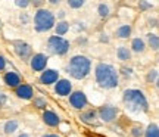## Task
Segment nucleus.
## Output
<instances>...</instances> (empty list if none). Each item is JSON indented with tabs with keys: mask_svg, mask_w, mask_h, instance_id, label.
Instances as JSON below:
<instances>
[{
	"mask_svg": "<svg viewBox=\"0 0 159 137\" xmlns=\"http://www.w3.org/2000/svg\"><path fill=\"white\" fill-rule=\"evenodd\" d=\"M96 80L105 89H112L118 86V74L111 65L99 63L96 66Z\"/></svg>",
	"mask_w": 159,
	"mask_h": 137,
	"instance_id": "obj_1",
	"label": "nucleus"
},
{
	"mask_svg": "<svg viewBox=\"0 0 159 137\" xmlns=\"http://www.w3.org/2000/svg\"><path fill=\"white\" fill-rule=\"evenodd\" d=\"M69 74L72 75L74 78H84L85 75L89 74L90 71V61L85 56H74L69 62Z\"/></svg>",
	"mask_w": 159,
	"mask_h": 137,
	"instance_id": "obj_2",
	"label": "nucleus"
},
{
	"mask_svg": "<svg viewBox=\"0 0 159 137\" xmlns=\"http://www.w3.org/2000/svg\"><path fill=\"white\" fill-rule=\"evenodd\" d=\"M124 102L136 111H148V100L140 90H127L124 93Z\"/></svg>",
	"mask_w": 159,
	"mask_h": 137,
	"instance_id": "obj_3",
	"label": "nucleus"
},
{
	"mask_svg": "<svg viewBox=\"0 0 159 137\" xmlns=\"http://www.w3.org/2000/svg\"><path fill=\"white\" fill-rule=\"evenodd\" d=\"M55 25V16L52 15L50 11L46 9H40L35 13V27L39 31H47Z\"/></svg>",
	"mask_w": 159,
	"mask_h": 137,
	"instance_id": "obj_4",
	"label": "nucleus"
},
{
	"mask_svg": "<svg viewBox=\"0 0 159 137\" xmlns=\"http://www.w3.org/2000/svg\"><path fill=\"white\" fill-rule=\"evenodd\" d=\"M69 47V43L66 40H63L62 37H57V35H53L49 39V49L50 52L56 53V55H63L66 53Z\"/></svg>",
	"mask_w": 159,
	"mask_h": 137,
	"instance_id": "obj_5",
	"label": "nucleus"
},
{
	"mask_svg": "<svg viewBox=\"0 0 159 137\" xmlns=\"http://www.w3.org/2000/svg\"><path fill=\"white\" fill-rule=\"evenodd\" d=\"M69 102H71V105H72L74 108L81 109V108H84V106H85L87 99H85V94L83 93V91H75V93H72V94H71V97H69Z\"/></svg>",
	"mask_w": 159,
	"mask_h": 137,
	"instance_id": "obj_6",
	"label": "nucleus"
},
{
	"mask_svg": "<svg viewBox=\"0 0 159 137\" xmlns=\"http://www.w3.org/2000/svg\"><path fill=\"white\" fill-rule=\"evenodd\" d=\"M99 114H100V118H102L105 122H111V121L116 116L118 109L114 108V106H102L100 111H99Z\"/></svg>",
	"mask_w": 159,
	"mask_h": 137,
	"instance_id": "obj_7",
	"label": "nucleus"
},
{
	"mask_svg": "<svg viewBox=\"0 0 159 137\" xmlns=\"http://www.w3.org/2000/svg\"><path fill=\"white\" fill-rule=\"evenodd\" d=\"M46 63H47V57L44 55H35L33 59H31V68L34 69V71H43L46 66Z\"/></svg>",
	"mask_w": 159,
	"mask_h": 137,
	"instance_id": "obj_8",
	"label": "nucleus"
},
{
	"mask_svg": "<svg viewBox=\"0 0 159 137\" xmlns=\"http://www.w3.org/2000/svg\"><path fill=\"white\" fill-rule=\"evenodd\" d=\"M71 91V83L68 80H61L56 84V93L59 96H66Z\"/></svg>",
	"mask_w": 159,
	"mask_h": 137,
	"instance_id": "obj_9",
	"label": "nucleus"
},
{
	"mask_svg": "<svg viewBox=\"0 0 159 137\" xmlns=\"http://www.w3.org/2000/svg\"><path fill=\"white\" fill-rule=\"evenodd\" d=\"M40 80H41L43 84H52V83H55V81L57 80V72L53 71V69H49V71L43 72V75H41Z\"/></svg>",
	"mask_w": 159,
	"mask_h": 137,
	"instance_id": "obj_10",
	"label": "nucleus"
},
{
	"mask_svg": "<svg viewBox=\"0 0 159 137\" xmlns=\"http://www.w3.org/2000/svg\"><path fill=\"white\" fill-rule=\"evenodd\" d=\"M43 120H44V122L47 124V126H57L59 124V118H57L56 114H53V112H50V111H46L44 114H43Z\"/></svg>",
	"mask_w": 159,
	"mask_h": 137,
	"instance_id": "obj_11",
	"label": "nucleus"
},
{
	"mask_svg": "<svg viewBox=\"0 0 159 137\" xmlns=\"http://www.w3.org/2000/svg\"><path fill=\"white\" fill-rule=\"evenodd\" d=\"M16 94L19 97H22V99H31V96H33V89L30 86H27V84H22V86L18 87Z\"/></svg>",
	"mask_w": 159,
	"mask_h": 137,
	"instance_id": "obj_12",
	"label": "nucleus"
},
{
	"mask_svg": "<svg viewBox=\"0 0 159 137\" xmlns=\"http://www.w3.org/2000/svg\"><path fill=\"white\" fill-rule=\"evenodd\" d=\"M5 83L11 87H16L21 81H19V77H18L15 72H7V74L5 75Z\"/></svg>",
	"mask_w": 159,
	"mask_h": 137,
	"instance_id": "obj_13",
	"label": "nucleus"
},
{
	"mask_svg": "<svg viewBox=\"0 0 159 137\" xmlns=\"http://www.w3.org/2000/svg\"><path fill=\"white\" fill-rule=\"evenodd\" d=\"M16 53L21 57H28L31 55V47L25 43H19V44H16Z\"/></svg>",
	"mask_w": 159,
	"mask_h": 137,
	"instance_id": "obj_14",
	"label": "nucleus"
},
{
	"mask_svg": "<svg viewBox=\"0 0 159 137\" xmlns=\"http://www.w3.org/2000/svg\"><path fill=\"white\" fill-rule=\"evenodd\" d=\"M116 53H118V57L121 59V61H128V59H130V56H131L130 50H128L127 47H119Z\"/></svg>",
	"mask_w": 159,
	"mask_h": 137,
	"instance_id": "obj_15",
	"label": "nucleus"
},
{
	"mask_svg": "<svg viewBox=\"0 0 159 137\" xmlns=\"http://www.w3.org/2000/svg\"><path fill=\"white\" fill-rule=\"evenodd\" d=\"M131 47L134 52H143L144 50V41L140 40V39H134L133 43H131Z\"/></svg>",
	"mask_w": 159,
	"mask_h": 137,
	"instance_id": "obj_16",
	"label": "nucleus"
},
{
	"mask_svg": "<svg viewBox=\"0 0 159 137\" xmlns=\"http://www.w3.org/2000/svg\"><path fill=\"white\" fill-rule=\"evenodd\" d=\"M94 118H96V112H94V111H89V112H85V114L81 115V121H84V122H87V124L93 122Z\"/></svg>",
	"mask_w": 159,
	"mask_h": 137,
	"instance_id": "obj_17",
	"label": "nucleus"
},
{
	"mask_svg": "<svg viewBox=\"0 0 159 137\" xmlns=\"http://www.w3.org/2000/svg\"><path fill=\"white\" fill-rule=\"evenodd\" d=\"M16 128H18L16 121H7V122H6V126H5V133L6 134H11V133H13Z\"/></svg>",
	"mask_w": 159,
	"mask_h": 137,
	"instance_id": "obj_18",
	"label": "nucleus"
},
{
	"mask_svg": "<svg viewBox=\"0 0 159 137\" xmlns=\"http://www.w3.org/2000/svg\"><path fill=\"white\" fill-rule=\"evenodd\" d=\"M68 28H69V25H68V22H59L57 24V27H56V34H57V37L59 35H63L66 31H68Z\"/></svg>",
	"mask_w": 159,
	"mask_h": 137,
	"instance_id": "obj_19",
	"label": "nucleus"
},
{
	"mask_svg": "<svg viewBox=\"0 0 159 137\" xmlns=\"http://www.w3.org/2000/svg\"><path fill=\"white\" fill-rule=\"evenodd\" d=\"M130 33H131L130 25H122V27L118 30V35L121 39H127V37L130 35Z\"/></svg>",
	"mask_w": 159,
	"mask_h": 137,
	"instance_id": "obj_20",
	"label": "nucleus"
},
{
	"mask_svg": "<svg viewBox=\"0 0 159 137\" xmlns=\"http://www.w3.org/2000/svg\"><path fill=\"white\" fill-rule=\"evenodd\" d=\"M149 44H150V47H152L153 50H158V47H159V39H158V35L149 34Z\"/></svg>",
	"mask_w": 159,
	"mask_h": 137,
	"instance_id": "obj_21",
	"label": "nucleus"
},
{
	"mask_svg": "<svg viewBox=\"0 0 159 137\" xmlns=\"http://www.w3.org/2000/svg\"><path fill=\"white\" fill-rule=\"evenodd\" d=\"M146 137H159V133H158V126L153 124V126H150L146 130Z\"/></svg>",
	"mask_w": 159,
	"mask_h": 137,
	"instance_id": "obj_22",
	"label": "nucleus"
},
{
	"mask_svg": "<svg viewBox=\"0 0 159 137\" xmlns=\"http://www.w3.org/2000/svg\"><path fill=\"white\" fill-rule=\"evenodd\" d=\"M99 15H100V16H108L109 15V7L106 5H100L99 6Z\"/></svg>",
	"mask_w": 159,
	"mask_h": 137,
	"instance_id": "obj_23",
	"label": "nucleus"
},
{
	"mask_svg": "<svg viewBox=\"0 0 159 137\" xmlns=\"http://www.w3.org/2000/svg\"><path fill=\"white\" fill-rule=\"evenodd\" d=\"M68 5L71 6V7H81V6L84 5V2H83V0H69Z\"/></svg>",
	"mask_w": 159,
	"mask_h": 137,
	"instance_id": "obj_24",
	"label": "nucleus"
},
{
	"mask_svg": "<svg viewBox=\"0 0 159 137\" xmlns=\"http://www.w3.org/2000/svg\"><path fill=\"white\" fill-rule=\"evenodd\" d=\"M131 134H133L134 137H140L143 134V131H142V128H140V127H134V128H133V131H131Z\"/></svg>",
	"mask_w": 159,
	"mask_h": 137,
	"instance_id": "obj_25",
	"label": "nucleus"
},
{
	"mask_svg": "<svg viewBox=\"0 0 159 137\" xmlns=\"http://www.w3.org/2000/svg\"><path fill=\"white\" fill-rule=\"evenodd\" d=\"M34 105L37 106V108H44V106H46V102L43 100V99H35V100H34Z\"/></svg>",
	"mask_w": 159,
	"mask_h": 137,
	"instance_id": "obj_26",
	"label": "nucleus"
},
{
	"mask_svg": "<svg viewBox=\"0 0 159 137\" xmlns=\"http://www.w3.org/2000/svg\"><path fill=\"white\" fill-rule=\"evenodd\" d=\"M16 5L19 6V7H27V6L30 5V2H27V0H18Z\"/></svg>",
	"mask_w": 159,
	"mask_h": 137,
	"instance_id": "obj_27",
	"label": "nucleus"
},
{
	"mask_svg": "<svg viewBox=\"0 0 159 137\" xmlns=\"http://www.w3.org/2000/svg\"><path fill=\"white\" fill-rule=\"evenodd\" d=\"M140 7L142 9H149V7H152V5H149V3H146V2H140Z\"/></svg>",
	"mask_w": 159,
	"mask_h": 137,
	"instance_id": "obj_28",
	"label": "nucleus"
},
{
	"mask_svg": "<svg viewBox=\"0 0 159 137\" xmlns=\"http://www.w3.org/2000/svg\"><path fill=\"white\" fill-rule=\"evenodd\" d=\"M156 78V71H153V72H150V74L148 75V81H152Z\"/></svg>",
	"mask_w": 159,
	"mask_h": 137,
	"instance_id": "obj_29",
	"label": "nucleus"
},
{
	"mask_svg": "<svg viewBox=\"0 0 159 137\" xmlns=\"http://www.w3.org/2000/svg\"><path fill=\"white\" fill-rule=\"evenodd\" d=\"M5 102H6V96L3 93H0V105H5Z\"/></svg>",
	"mask_w": 159,
	"mask_h": 137,
	"instance_id": "obj_30",
	"label": "nucleus"
},
{
	"mask_svg": "<svg viewBox=\"0 0 159 137\" xmlns=\"http://www.w3.org/2000/svg\"><path fill=\"white\" fill-rule=\"evenodd\" d=\"M3 68H5V59H3V57L0 56V71H2Z\"/></svg>",
	"mask_w": 159,
	"mask_h": 137,
	"instance_id": "obj_31",
	"label": "nucleus"
},
{
	"mask_svg": "<svg viewBox=\"0 0 159 137\" xmlns=\"http://www.w3.org/2000/svg\"><path fill=\"white\" fill-rule=\"evenodd\" d=\"M122 72L125 75H131V69H127V68H122Z\"/></svg>",
	"mask_w": 159,
	"mask_h": 137,
	"instance_id": "obj_32",
	"label": "nucleus"
},
{
	"mask_svg": "<svg viewBox=\"0 0 159 137\" xmlns=\"http://www.w3.org/2000/svg\"><path fill=\"white\" fill-rule=\"evenodd\" d=\"M43 137H57V136H55V134H46V136H43Z\"/></svg>",
	"mask_w": 159,
	"mask_h": 137,
	"instance_id": "obj_33",
	"label": "nucleus"
},
{
	"mask_svg": "<svg viewBox=\"0 0 159 137\" xmlns=\"http://www.w3.org/2000/svg\"><path fill=\"white\" fill-rule=\"evenodd\" d=\"M19 137H28V136H27V134H21V136H19Z\"/></svg>",
	"mask_w": 159,
	"mask_h": 137,
	"instance_id": "obj_34",
	"label": "nucleus"
}]
</instances>
